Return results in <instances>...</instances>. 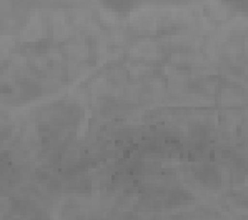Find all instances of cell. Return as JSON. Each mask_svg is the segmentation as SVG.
I'll return each mask as SVG.
<instances>
[{
	"label": "cell",
	"instance_id": "1",
	"mask_svg": "<svg viewBox=\"0 0 248 220\" xmlns=\"http://www.w3.org/2000/svg\"><path fill=\"white\" fill-rule=\"evenodd\" d=\"M198 182H202L203 185H208V187H217L220 184V175L218 169L215 165H202L200 169L195 172Z\"/></svg>",
	"mask_w": 248,
	"mask_h": 220
}]
</instances>
